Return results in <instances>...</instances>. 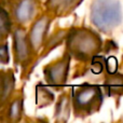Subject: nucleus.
Instances as JSON below:
<instances>
[{
    "label": "nucleus",
    "mask_w": 123,
    "mask_h": 123,
    "mask_svg": "<svg viewBox=\"0 0 123 123\" xmlns=\"http://www.w3.org/2000/svg\"><path fill=\"white\" fill-rule=\"evenodd\" d=\"M66 34H67V30L65 29H60L57 31H54V34L52 35L50 38H47L44 44H43V52H42V57H44L49 52H51L53 49L57 48L61 43L64 42L65 40Z\"/></svg>",
    "instance_id": "9b49d317"
},
{
    "label": "nucleus",
    "mask_w": 123,
    "mask_h": 123,
    "mask_svg": "<svg viewBox=\"0 0 123 123\" xmlns=\"http://www.w3.org/2000/svg\"><path fill=\"white\" fill-rule=\"evenodd\" d=\"M83 0H45L44 9L52 17H65L70 15Z\"/></svg>",
    "instance_id": "6e6552de"
},
{
    "label": "nucleus",
    "mask_w": 123,
    "mask_h": 123,
    "mask_svg": "<svg viewBox=\"0 0 123 123\" xmlns=\"http://www.w3.org/2000/svg\"><path fill=\"white\" fill-rule=\"evenodd\" d=\"M13 43H14L16 62L23 66H27L31 62L32 55H35V54L30 48V44L27 39V34H26V30L24 28L19 27L15 29Z\"/></svg>",
    "instance_id": "423d86ee"
},
{
    "label": "nucleus",
    "mask_w": 123,
    "mask_h": 123,
    "mask_svg": "<svg viewBox=\"0 0 123 123\" xmlns=\"http://www.w3.org/2000/svg\"><path fill=\"white\" fill-rule=\"evenodd\" d=\"M9 62V51H8V44L0 45V63L6 64Z\"/></svg>",
    "instance_id": "2eb2a0df"
},
{
    "label": "nucleus",
    "mask_w": 123,
    "mask_h": 123,
    "mask_svg": "<svg viewBox=\"0 0 123 123\" xmlns=\"http://www.w3.org/2000/svg\"><path fill=\"white\" fill-rule=\"evenodd\" d=\"M119 0H94L90 6V21L103 34H111L122 23Z\"/></svg>",
    "instance_id": "7ed1b4c3"
},
{
    "label": "nucleus",
    "mask_w": 123,
    "mask_h": 123,
    "mask_svg": "<svg viewBox=\"0 0 123 123\" xmlns=\"http://www.w3.org/2000/svg\"><path fill=\"white\" fill-rule=\"evenodd\" d=\"M23 112V98H17L11 104L9 108V117L12 120H19Z\"/></svg>",
    "instance_id": "4468645a"
},
{
    "label": "nucleus",
    "mask_w": 123,
    "mask_h": 123,
    "mask_svg": "<svg viewBox=\"0 0 123 123\" xmlns=\"http://www.w3.org/2000/svg\"><path fill=\"white\" fill-rule=\"evenodd\" d=\"M11 29V19L8 12L0 8V40L6 38Z\"/></svg>",
    "instance_id": "ddd939ff"
},
{
    "label": "nucleus",
    "mask_w": 123,
    "mask_h": 123,
    "mask_svg": "<svg viewBox=\"0 0 123 123\" xmlns=\"http://www.w3.org/2000/svg\"><path fill=\"white\" fill-rule=\"evenodd\" d=\"M65 51L80 63H91L103 50L100 36L87 27H72L65 37Z\"/></svg>",
    "instance_id": "f257e3e1"
},
{
    "label": "nucleus",
    "mask_w": 123,
    "mask_h": 123,
    "mask_svg": "<svg viewBox=\"0 0 123 123\" xmlns=\"http://www.w3.org/2000/svg\"><path fill=\"white\" fill-rule=\"evenodd\" d=\"M70 107H71L70 93H63L55 105V111H54L55 121H67L70 115Z\"/></svg>",
    "instance_id": "9d476101"
},
{
    "label": "nucleus",
    "mask_w": 123,
    "mask_h": 123,
    "mask_svg": "<svg viewBox=\"0 0 123 123\" xmlns=\"http://www.w3.org/2000/svg\"><path fill=\"white\" fill-rule=\"evenodd\" d=\"M106 74L104 80V89L108 96L121 97L123 96V74L117 71H110L106 68Z\"/></svg>",
    "instance_id": "1a4fd4ad"
},
{
    "label": "nucleus",
    "mask_w": 123,
    "mask_h": 123,
    "mask_svg": "<svg viewBox=\"0 0 123 123\" xmlns=\"http://www.w3.org/2000/svg\"><path fill=\"white\" fill-rule=\"evenodd\" d=\"M36 95H37V105H38L39 108L47 107L54 102L53 93H52L47 86L41 84V83H39V84L37 85Z\"/></svg>",
    "instance_id": "f8f14e48"
},
{
    "label": "nucleus",
    "mask_w": 123,
    "mask_h": 123,
    "mask_svg": "<svg viewBox=\"0 0 123 123\" xmlns=\"http://www.w3.org/2000/svg\"><path fill=\"white\" fill-rule=\"evenodd\" d=\"M40 0H19L14 10L15 19L22 25L28 24L39 16Z\"/></svg>",
    "instance_id": "0eeeda50"
},
{
    "label": "nucleus",
    "mask_w": 123,
    "mask_h": 123,
    "mask_svg": "<svg viewBox=\"0 0 123 123\" xmlns=\"http://www.w3.org/2000/svg\"><path fill=\"white\" fill-rule=\"evenodd\" d=\"M52 21H53V17L45 11L40 16L32 21L31 27L27 34V39L35 55L40 51V49L44 44Z\"/></svg>",
    "instance_id": "39448f33"
},
{
    "label": "nucleus",
    "mask_w": 123,
    "mask_h": 123,
    "mask_svg": "<svg viewBox=\"0 0 123 123\" xmlns=\"http://www.w3.org/2000/svg\"><path fill=\"white\" fill-rule=\"evenodd\" d=\"M70 99L74 115L83 119L100 110L104 96L98 84L84 82L70 91Z\"/></svg>",
    "instance_id": "f03ea898"
},
{
    "label": "nucleus",
    "mask_w": 123,
    "mask_h": 123,
    "mask_svg": "<svg viewBox=\"0 0 123 123\" xmlns=\"http://www.w3.org/2000/svg\"><path fill=\"white\" fill-rule=\"evenodd\" d=\"M70 61L71 57L65 51L61 57L43 67L44 80L48 86L53 89L54 91H62L65 87L69 74Z\"/></svg>",
    "instance_id": "20e7f679"
}]
</instances>
